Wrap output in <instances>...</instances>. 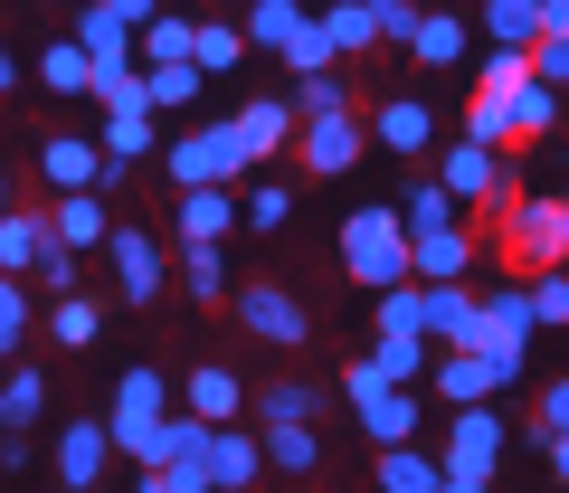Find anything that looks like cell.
Segmentation results:
<instances>
[{
  "label": "cell",
  "instance_id": "obj_1",
  "mask_svg": "<svg viewBox=\"0 0 569 493\" xmlns=\"http://www.w3.org/2000/svg\"><path fill=\"white\" fill-rule=\"evenodd\" d=\"M342 275L361 294L408 285V228L389 219V200H370V209H351V219H342Z\"/></svg>",
  "mask_w": 569,
  "mask_h": 493
},
{
  "label": "cell",
  "instance_id": "obj_2",
  "mask_svg": "<svg viewBox=\"0 0 569 493\" xmlns=\"http://www.w3.org/2000/svg\"><path fill=\"white\" fill-rule=\"evenodd\" d=\"M162 171H171V190H238V181H247V152H238V133H228V114L171 133V143H162Z\"/></svg>",
  "mask_w": 569,
  "mask_h": 493
},
{
  "label": "cell",
  "instance_id": "obj_3",
  "mask_svg": "<svg viewBox=\"0 0 569 493\" xmlns=\"http://www.w3.org/2000/svg\"><path fill=\"white\" fill-rule=\"evenodd\" d=\"M171 390H162V370H123L114 380V409H104V446H114V465H152V427H162Z\"/></svg>",
  "mask_w": 569,
  "mask_h": 493
},
{
  "label": "cell",
  "instance_id": "obj_4",
  "mask_svg": "<svg viewBox=\"0 0 569 493\" xmlns=\"http://www.w3.org/2000/svg\"><path fill=\"white\" fill-rule=\"evenodd\" d=\"M493 247H503L512 285H522V275H541V266H569V256H560V200H531V190H512L503 219H493Z\"/></svg>",
  "mask_w": 569,
  "mask_h": 493
},
{
  "label": "cell",
  "instance_id": "obj_5",
  "mask_svg": "<svg viewBox=\"0 0 569 493\" xmlns=\"http://www.w3.org/2000/svg\"><path fill=\"white\" fill-rule=\"evenodd\" d=\"M342 399H351V417H361L370 446H408V436H418V390H389L370 361L342 370Z\"/></svg>",
  "mask_w": 569,
  "mask_h": 493
},
{
  "label": "cell",
  "instance_id": "obj_6",
  "mask_svg": "<svg viewBox=\"0 0 569 493\" xmlns=\"http://www.w3.org/2000/svg\"><path fill=\"white\" fill-rule=\"evenodd\" d=\"M427 181L447 190L456 209H503V200H512V181H503V152L466 143V133H456V143L437 152V162H427Z\"/></svg>",
  "mask_w": 569,
  "mask_h": 493
},
{
  "label": "cell",
  "instance_id": "obj_7",
  "mask_svg": "<svg viewBox=\"0 0 569 493\" xmlns=\"http://www.w3.org/2000/svg\"><path fill=\"white\" fill-rule=\"evenodd\" d=\"M104 266H114V294H123V304H152V294L171 285V247L152 238V228L114 219V228H104Z\"/></svg>",
  "mask_w": 569,
  "mask_h": 493
},
{
  "label": "cell",
  "instance_id": "obj_8",
  "mask_svg": "<svg viewBox=\"0 0 569 493\" xmlns=\"http://www.w3.org/2000/svg\"><path fill=\"white\" fill-rule=\"evenodd\" d=\"M503 446H512L503 409H493V399H475V409L447 417V446H437V465H447V474H493V465H503Z\"/></svg>",
  "mask_w": 569,
  "mask_h": 493
},
{
  "label": "cell",
  "instance_id": "obj_9",
  "mask_svg": "<svg viewBox=\"0 0 569 493\" xmlns=\"http://www.w3.org/2000/svg\"><path fill=\"white\" fill-rule=\"evenodd\" d=\"M361 133L380 152H399V162H427V152H437V114H427V95H370Z\"/></svg>",
  "mask_w": 569,
  "mask_h": 493
},
{
  "label": "cell",
  "instance_id": "obj_10",
  "mask_svg": "<svg viewBox=\"0 0 569 493\" xmlns=\"http://www.w3.org/2000/svg\"><path fill=\"white\" fill-rule=\"evenodd\" d=\"M228 313H238V332H257V342H276V351H295L313 332V313L284 285H228Z\"/></svg>",
  "mask_w": 569,
  "mask_h": 493
},
{
  "label": "cell",
  "instance_id": "obj_11",
  "mask_svg": "<svg viewBox=\"0 0 569 493\" xmlns=\"http://www.w3.org/2000/svg\"><path fill=\"white\" fill-rule=\"evenodd\" d=\"M39 190H48V200H67V190H104L96 133H48V143H39Z\"/></svg>",
  "mask_w": 569,
  "mask_h": 493
},
{
  "label": "cell",
  "instance_id": "obj_12",
  "mask_svg": "<svg viewBox=\"0 0 569 493\" xmlns=\"http://www.w3.org/2000/svg\"><path fill=\"white\" fill-rule=\"evenodd\" d=\"M295 152H305V171L342 181V171L370 152V133H361V114H323V123H295Z\"/></svg>",
  "mask_w": 569,
  "mask_h": 493
},
{
  "label": "cell",
  "instance_id": "obj_13",
  "mask_svg": "<svg viewBox=\"0 0 569 493\" xmlns=\"http://www.w3.org/2000/svg\"><path fill=\"white\" fill-rule=\"evenodd\" d=\"M475 256H485V238L427 228V238H408V285H456V275H475Z\"/></svg>",
  "mask_w": 569,
  "mask_h": 493
},
{
  "label": "cell",
  "instance_id": "obj_14",
  "mask_svg": "<svg viewBox=\"0 0 569 493\" xmlns=\"http://www.w3.org/2000/svg\"><path fill=\"white\" fill-rule=\"evenodd\" d=\"M200 474H209V493H247V484L266 474V455H257V427H247V417L209 427V455H200Z\"/></svg>",
  "mask_w": 569,
  "mask_h": 493
},
{
  "label": "cell",
  "instance_id": "obj_15",
  "mask_svg": "<svg viewBox=\"0 0 569 493\" xmlns=\"http://www.w3.org/2000/svg\"><path fill=\"white\" fill-rule=\"evenodd\" d=\"M228 133H238V152H247V171H266L284 143H295V114H284V95H247L238 114H228Z\"/></svg>",
  "mask_w": 569,
  "mask_h": 493
},
{
  "label": "cell",
  "instance_id": "obj_16",
  "mask_svg": "<svg viewBox=\"0 0 569 493\" xmlns=\"http://www.w3.org/2000/svg\"><path fill=\"white\" fill-rule=\"evenodd\" d=\"M104 474H114L104 417H67V427H58V484H67V493H86V484H104Z\"/></svg>",
  "mask_w": 569,
  "mask_h": 493
},
{
  "label": "cell",
  "instance_id": "obj_17",
  "mask_svg": "<svg viewBox=\"0 0 569 493\" xmlns=\"http://www.w3.org/2000/svg\"><path fill=\"white\" fill-rule=\"evenodd\" d=\"M96 152H104V171H123V162H152V152H162V123H152V104H104V133H96Z\"/></svg>",
  "mask_w": 569,
  "mask_h": 493
},
{
  "label": "cell",
  "instance_id": "obj_18",
  "mask_svg": "<svg viewBox=\"0 0 569 493\" xmlns=\"http://www.w3.org/2000/svg\"><path fill=\"white\" fill-rule=\"evenodd\" d=\"M48 399H58V390H48V370L20 351V361L0 370V436H29V427L48 417Z\"/></svg>",
  "mask_w": 569,
  "mask_h": 493
},
{
  "label": "cell",
  "instance_id": "obj_19",
  "mask_svg": "<svg viewBox=\"0 0 569 493\" xmlns=\"http://www.w3.org/2000/svg\"><path fill=\"white\" fill-rule=\"evenodd\" d=\"M408 58H418V67H466V58H475V29L456 20V10L427 0L418 20H408Z\"/></svg>",
  "mask_w": 569,
  "mask_h": 493
},
{
  "label": "cell",
  "instance_id": "obj_20",
  "mask_svg": "<svg viewBox=\"0 0 569 493\" xmlns=\"http://www.w3.org/2000/svg\"><path fill=\"white\" fill-rule=\"evenodd\" d=\"M67 39H77V58L96 67V77H123V67H133V29L104 20L96 0H77V29H67Z\"/></svg>",
  "mask_w": 569,
  "mask_h": 493
},
{
  "label": "cell",
  "instance_id": "obj_21",
  "mask_svg": "<svg viewBox=\"0 0 569 493\" xmlns=\"http://www.w3.org/2000/svg\"><path fill=\"white\" fill-rule=\"evenodd\" d=\"M104 228H114V209H104V190H67V200H48V238H58L67 256H86V247H104Z\"/></svg>",
  "mask_w": 569,
  "mask_h": 493
},
{
  "label": "cell",
  "instance_id": "obj_22",
  "mask_svg": "<svg viewBox=\"0 0 569 493\" xmlns=\"http://www.w3.org/2000/svg\"><path fill=\"white\" fill-rule=\"evenodd\" d=\"M171 228H181V247H228L238 238V190H181Z\"/></svg>",
  "mask_w": 569,
  "mask_h": 493
},
{
  "label": "cell",
  "instance_id": "obj_23",
  "mask_svg": "<svg viewBox=\"0 0 569 493\" xmlns=\"http://www.w3.org/2000/svg\"><path fill=\"white\" fill-rule=\"evenodd\" d=\"M427 390L447 399V409H475V399H493V370L475 351H427Z\"/></svg>",
  "mask_w": 569,
  "mask_h": 493
},
{
  "label": "cell",
  "instance_id": "obj_24",
  "mask_svg": "<svg viewBox=\"0 0 569 493\" xmlns=\"http://www.w3.org/2000/svg\"><path fill=\"white\" fill-rule=\"evenodd\" d=\"M389 219H399L408 238H427V228H466V209H456V200H447L437 181H427V171H408V190L389 200Z\"/></svg>",
  "mask_w": 569,
  "mask_h": 493
},
{
  "label": "cell",
  "instance_id": "obj_25",
  "mask_svg": "<svg viewBox=\"0 0 569 493\" xmlns=\"http://www.w3.org/2000/svg\"><path fill=\"white\" fill-rule=\"evenodd\" d=\"M238 409H247V380H238V370H219V361H200V370H190V417L228 427Z\"/></svg>",
  "mask_w": 569,
  "mask_h": 493
},
{
  "label": "cell",
  "instance_id": "obj_26",
  "mask_svg": "<svg viewBox=\"0 0 569 493\" xmlns=\"http://www.w3.org/2000/svg\"><path fill=\"white\" fill-rule=\"evenodd\" d=\"M466 29H485V48H531L541 39V0H485Z\"/></svg>",
  "mask_w": 569,
  "mask_h": 493
},
{
  "label": "cell",
  "instance_id": "obj_27",
  "mask_svg": "<svg viewBox=\"0 0 569 493\" xmlns=\"http://www.w3.org/2000/svg\"><path fill=\"white\" fill-rule=\"evenodd\" d=\"M361 361L380 370L389 390H427V342H418V332H380V342H370Z\"/></svg>",
  "mask_w": 569,
  "mask_h": 493
},
{
  "label": "cell",
  "instance_id": "obj_28",
  "mask_svg": "<svg viewBox=\"0 0 569 493\" xmlns=\"http://www.w3.org/2000/svg\"><path fill=\"white\" fill-rule=\"evenodd\" d=\"M560 104L569 95H550V85H512L503 95V143H541L550 123H560Z\"/></svg>",
  "mask_w": 569,
  "mask_h": 493
},
{
  "label": "cell",
  "instance_id": "obj_29",
  "mask_svg": "<svg viewBox=\"0 0 569 493\" xmlns=\"http://www.w3.org/2000/svg\"><path fill=\"white\" fill-rule=\"evenodd\" d=\"M133 67H190V20L181 10H152L133 29Z\"/></svg>",
  "mask_w": 569,
  "mask_h": 493
},
{
  "label": "cell",
  "instance_id": "obj_30",
  "mask_svg": "<svg viewBox=\"0 0 569 493\" xmlns=\"http://www.w3.org/2000/svg\"><path fill=\"white\" fill-rule=\"evenodd\" d=\"M39 247H58L39 209H0V275H29V266H39Z\"/></svg>",
  "mask_w": 569,
  "mask_h": 493
},
{
  "label": "cell",
  "instance_id": "obj_31",
  "mask_svg": "<svg viewBox=\"0 0 569 493\" xmlns=\"http://www.w3.org/2000/svg\"><path fill=\"white\" fill-rule=\"evenodd\" d=\"M380 493H437V446H427V436L380 446Z\"/></svg>",
  "mask_w": 569,
  "mask_h": 493
},
{
  "label": "cell",
  "instance_id": "obj_32",
  "mask_svg": "<svg viewBox=\"0 0 569 493\" xmlns=\"http://www.w3.org/2000/svg\"><path fill=\"white\" fill-rule=\"evenodd\" d=\"M295 20H305V0H247V10H238V39L276 58V48L295 39Z\"/></svg>",
  "mask_w": 569,
  "mask_h": 493
},
{
  "label": "cell",
  "instance_id": "obj_33",
  "mask_svg": "<svg viewBox=\"0 0 569 493\" xmlns=\"http://www.w3.org/2000/svg\"><path fill=\"white\" fill-rule=\"evenodd\" d=\"M313 20L332 29V48H342V58L380 48V0H332V10H313Z\"/></svg>",
  "mask_w": 569,
  "mask_h": 493
},
{
  "label": "cell",
  "instance_id": "obj_34",
  "mask_svg": "<svg viewBox=\"0 0 569 493\" xmlns=\"http://www.w3.org/2000/svg\"><path fill=\"white\" fill-rule=\"evenodd\" d=\"M276 58L295 67V77H332V67H342V48H332V29H323V20L305 10V20H295V39H284Z\"/></svg>",
  "mask_w": 569,
  "mask_h": 493
},
{
  "label": "cell",
  "instance_id": "obj_35",
  "mask_svg": "<svg viewBox=\"0 0 569 493\" xmlns=\"http://www.w3.org/2000/svg\"><path fill=\"white\" fill-rule=\"evenodd\" d=\"M238 58H247L238 20H190V67H200V77H228Z\"/></svg>",
  "mask_w": 569,
  "mask_h": 493
},
{
  "label": "cell",
  "instance_id": "obj_36",
  "mask_svg": "<svg viewBox=\"0 0 569 493\" xmlns=\"http://www.w3.org/2000/svg\"><path fill=\"white\" fill-rule=\"evenodd\" d=\"M313 417H323V390H305V380H276L257 399V427H313Z\"/></svg>",
  "mask_w": 569,
  "mask_h": 493
},
{
  "label": "cell",
  "instance_id": "obj_37",
  "mask_svg": "<svg viewBox=\"0 0 569 493\" xmlns=\"http://www.w3.org/2000/svg\"><path fill=\"white\" fill-rule=\"evenodd\" d=\"M284 114H295V123L351 114V85H342V67H332V77H295V95H284Z\"/></svg>",
  "mask_w": 569,
  "mask_h": 493
},
{
  "label": "cell",
  "instance_id": "obj_38",
  "mask_svg": "<svg viewBox=\"0 0 569 493\" xmlns=\"http://www.w3.org/2000/svg\"><path fill=\"white\" fill-rule=\"evenodd\" d=\"M29 323H39V294H29L20 275H0V361L29 351Z\"/></svg>",
  "mask_w": 569,
  "mask_h": 493
},
{
  "label": "cell",
  "instance_id": "obj_39",
  "mask_svg": "<svg viewBox=\"0 0 569 493\" xmlns=\"http://www.w3.org/2000/svg\"><path fill=\"white\" fill-rule=\"evenodd\" d=\"M104 332V304H86V294H58V304H48V342L58 351H86Z\"/></svg>",
  "mask_w": 569,
  "mask_h": 493
},
{
  "label": "cell",
  "instance_id": "obj_40",
  "mask_svg": "<svg viewBox=\"0 0 569 493\" xmlns=\"http://www.w3.org/2000/svg\"><path fill=\"white\" fill-rule=\"evenodd\" d=\"M257 455L276 474H313V455H323V436L313 427H257Z\"/></svg>",
  "mask_w": 569,
  "mask_h": 493
},
{
  "label": "cell",
  "instance_id": "obj_41",
  "mask_svg": "<svg viewBox=\"0 0 569 493\" xmlns=\"http://www.w3.org/2000/svg\"><path fill=\"white\" fill-rule=\"evenodd\" d=\"M284 219H295V190H284V181H266V171H257V181L238 190V228H257V238H266V228H284Z\"/></svg>",
  "mask_w": 569,
  "mask_h": 493
},
{
  "label": "cell",
  "instance_id": "obj_42",
  "mask_svg": "<svg viewBox=\"0 0 569 493\" xmlns=\"http://www.w3.org/2000/svg\"><path fill=\"white\" fill-rule=\"evenodd\" d=\"M200 85H209L200 67H142V104H152V114H181Z\"/></svg>",
  "mask_w": 569,
  "mask_h": 493
},
{
  "label": "cell",
  "instance_id": "obj_43",
  "mask_svg": "<svg viewBox=\"0 0 569 493\" xmlns=\"http://www.w3.org/2000/svg\"><path fill=\"white\" fill-rule=\"evenodd\" d=\"M39 85H48V95H86V85H96V67L77 58V39H58V48H39Z\"/></svg>",
  "mask_w": 569,
  "mask_h": 493
},
{
  "label": "cell",
  "instance_id": "obj_44",
  "mask_svg": "<svg viewBox=\"0 0 569 493\" xmlns=\"http://www.w3.org/2000/svg\"><path fill=\"white\" fill-rule=\"evenodd\" d=\"M181 285H190V304H228V266H219V247H181Z\"/></svg>",
  "mask_w": 569,
  "mask_h": 493
},
{
  "label": "cell",
  "instance_id": "obj_45",
  "mask_svg": "<svg viewBox=\"0 0 569 493\" xmlns=\"http://www.w3.org/2000/svg\"><path fill=\"white\" fill-rule=\"evenodd\" d=\"M512 85H531L522 48H485V58H475V95H512Z\"/></svg>",
  "mask_w": 569,
  "mask_h": 493
},
{
  "label": "cell",
  "instance_id": "obj_46",
  "mask_svg": "<svg viewBox=\"0 0 569 493\" xmlns=\"http://www.w3.org/2000/svg\"><path fill=\"white\" fill-rule=\"evenodd\" d=\"M522 294H531V323H569V266L522 275Z\"/></svg>",
  "mask_w": 569,
  "mask_h": 493
},
{
  "label": "cell",
  "instance_id": "obj_47",
  "mask_svg": "<svg viewBox=\"0 0 569 493\" xmlns=\"http://www.w3.org/2000/svg\"><path fill=\"white\" fill-rule=\"evenodd\" d=\"M522 67H531V85L569 95V29H560V39H531V48H522Z\"/></svg>",
  "mask_w": 569,
  "mask_h": 493
},
{
  "label": "cell",
  "instance_id": "obj_48",
  "mask_svg": "<svg viewBox=\"0 0 569 493\" xmlns=\"http://www.w3.org/2000/svg\"><path fill=\"white\" fill-rule=\"evenodd\" d=\"M20 285H39L48 304H58V294H77V256H67V247H39V266H29Z\"/></svg>",
  "mask_w": 569,
  "mask_h": 493
},
{
  "label": "cell",
  "instance_id": "obj_49",
  "mask_svg": "<svg viewBox=\"0 0 569 493\" xmlns=\"http://www.w3.org/2000/svg\"><path fill=\"white\" fill-rule=\"evenodd\" d=\"M466 143H485V152H512V143H503V95H466Z\"/></svg>",
  "mask_w": 569,
  "mask_h": 493
},
{
  "label": "cell",
  "instance_id": "obj_50",
  "mask_svg": "<svg viewBox=\"0 0 569 493\" xmlns=\"http://www.w3.org/2000/svg\"><path fill=\"white\" fill-rule=\"evenodd\" d=\"M133 493H209V474H200V465H142Z\"/></svg>",
  "mask_w": 569,
  "mask_h": 493
},
{
  "label": "cell",
  "instance_id": "obj_51",
  "mask_svg": "<svg viewBox=\"0 0 569 493\" xmlns=\"http://www.w3.org/2000/svg\"><path fill=\"white\" fill-rule=\"evenodd\" d=\"M380 332H418V285H380Z\"/></svg>",
  "mask_w": 569,
  "mask_h": 493
},
{
  "label": "cell",
  "instance_id": "obj_52",
  "mask_svg": "<svg viewBox=\"0 0 569 493\" xmlns=\"http://www.w3.org/2000/svg\"><path fill=\"white\" fill-rule=\"evenodd\" d=\"M531 417H541V436H560V427H569V370L541 390V409H531Z\"/></svg>",
  "mask_w": 569,
  "mask_h": 493
},
{
  "label": "cell",
  "instance_id": "obj_53",
  "mask_svg": "<svg viewBox=\"0 0 569 493\" xmlns=\"http://www.w3.org/2000/svg\"><path fill=\"white\" fill-rule=\"evenodd\" d=\"M96 10H104V20H123V29H142L152 10H162V0H96Z\"/></svg>",
  "mask_w": 569,
  "mask_h": 493
},
{
  "label": "cell",
  "instance_id": "obj_54",
  "mask_svg": "<svg viewBox=\"0 0 569 493\" xmlns=\"http://www.w3.org/2000/svg\"><path fill=\"white\" fill-rule=\"evenodd\" d=\"M437 493H493V474H447L437 465Z\"/></svg>",
  "mask_w": 569,
  "mask_h": 493
},
{
  "label": "cell",
  "instance_id": "obj_55",
  "mask_svg": "<svg viewBox=\"0 0 569 493\" xmlns=\"http://www.w3.org/2000/svg\"><path fill=\"white\" fill-rule=\"evenodd\" d=\"M541 455H550V474L569 484V427H560V436H541Z\"/></svg>",
  "mask_w": 569,
  "mask_h": 493
},
{
  "label": "cell",
  "instance_id": "obj_56",
  "mask_svg": "<svg viewBox=\"0 0 569 493\" xmlns=\"http://www.w3.org/2000/svg\"><path fill=\"white\" fill-rule=\"evenodd\" d=\"M10 85H20V58H10V48H0V95H10Z\"/></svg>",
  "mask_w": 569,
  "mask_h": 493
},
{
  "label": "cell",
  "instance_id": "obj_57",
  "mask_svg": "<svg viewBox=\"0 0 569 493\" xmlns=\"http://www.w3.org/2000/svg\"><path fill=\"white\" fill-rule=\"evenodd\" d=\"M560 256H569V200H560Z\"/></svg>",
  "mask_w": 569,
  "mask_h": 493
},
{
  "label": "cell",
  "instance_id": "obj_58",
  "mask_svg": "<svg viewBox=\"0 0 569 493\" xmlns=\"http://www.w3.org/2000/svg\"><path fill=\"white\" fill-rule=\"evenodd\" d=\"M380 10H427V0H380Z\"/></svg>",
  "mask_w": 569,
  "mask_h": 493
},
{
  "label": "cell",
  "instance_id": "obj_59",
  "mask_svg": "<svg viewBox=\"0 0 569 493\" xmlns=\"http://www.w3.org/2000/svg\"><path fill=\"white\" fill-rule=\"evenodd\" d=\"M0 209H10V171H0Z\"/></svg>",
  "mask_w": 569,
  "mask_h": 493
},
{
  "label": "cell",
  "instance_id": "obj_60",
  "mask_svg": "<svg viewBox=\"0 0 569 493\" xmlns=\"http://www.w3.org/2000/svg\"><path fill=\"white\" fill-rule=\"evenodd\" d=\"M86 493H104V484H86Z\"/></svg>",
  "mask_w": 569,
  "mask_h": 493
}]
</instances>
